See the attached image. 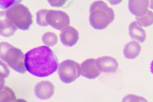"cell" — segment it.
Listing matches in <instances>:
<instances>
[{"mask_svg": "<svg viewBox=\"0 0 153 102\" xmlns=\"http://www.w3.org/2000/svg\"><path fill=\"white\" fill-rule=\"evenodd\" d=\"M27 71L37 77H46L58 69L59 64L55 53L47 46H40L25 54Z\"/></svg>", "mask_w": 153, "mask_h": 102, "instance_id": "1", "label": "cell"}, {"mask_svg": "<svg viewBox=\"0 0 153 102\" xmlns=\"http://www.w3.org/2000/svg\"><path fill=\"white\" fill-rule=\"evenodd\" d=\"M90 24L93 28L103 30L106 28L114 19L112 8L103 1H95L90 7Z\"/></svg>", "mask_w": 153, "mask_h": 102, "instance_id": "2", "label": "cell"}, {"mask_svg": "<svg viewBox=\"0 0 153 102\" xmlns=\"http://www.w3.org/2000/svg\"><path fill=\"white\" fill-rule=\"evenodd\" d=\"M1 59L11 69L19 73H25V55L21 50L13 47L8 43H1Z\"/></svg>", "mask_w": 153, "mask_h": 102, "instance_id": "3", "label": "cell"}, {"mask_svg": "<svg viewBox=\"0 0 153 102\" xmlns=\"http://www.w3.org/2000/svg\"><path fill=\"white\" fill-rule=\"evenodd\" d=\"M5 15L17 28L23 31L28 30L32 24V16L29 9L21 4L20 1H17L16 4L8 8L5 11Z\"/></svg>", "mask_w": 153, "mask_h": 102, "instance_id": "4", "label": "cell"}, {"mask_svg": "<svg viewBox=\"0 0 153 102\" xmlns=\"http://www.w3.org/2000/svg\"><path fill=\"white\" fill-rule=\"evenodd\" d=\"M57 72L61 81L65 84H70L82 75L81 65L71 60L62 61L59 64Z\"/></svg>", "mask_w": 153, "mask_h": 102, "instance_id": "5", "label": "cell"}, {"mask_svg": "<svg viewBox=\"0 0 153 102\" xmlns=\"http://www.w3.org/2000/svg\"><path fill=\"white\" fill-rule=\"evenodd\" d=\"M46 18L48 24L58 31H62L67 27H69L70 24L69 16L65 12L61 11H48Z\"/></svg>", "mask_w": 153, "mask_h": 102, "instance_id": "6", "label": "cell"}, {"mask_svg": "<svg viewBox=\"0 0 153 102\" xmlns=\"http://www.w3.org/2000/svg\"><path fill=\"white\" fill-rule=\"evenodd\" d=\"M82 75L87 79H95L100 75V70L97 64V61L94 59L85 60L81 65Z\"/></svg>", "mask_w": 153, "mask_h": 102, "instance_id": "7", "label": "cell"}, {"mask_svg": "<svg viewBox=\"0 0 153 102\" xmlns=\"http://www.w3.org/2000/svg\"><path fill=\"white\" fill-rule=\"evenodd\" d=\"M35 95L40 100H48L54 94V85L50 81H41L35 86Z\"/></svg>", "mask_w": 153, "mask_h": 102, "instance_id": "8", "label": "cell"}, {"mask_svg": "<svg viewBox=\"0 0 153 102\" xmlns=\"http://www.w3.org/2000/svg\"><path fill=\"white\" fill-rule=\"evenodd\" d=\"M60 38L63 45L66 47H73L79 39V33L73 27H67L61 31Z\"/></svg>", "mask_w": 153, "mask_h": 102, "instance_id": "9", "label": "cell"}, {"mask_svg": "<svg viewBox=\"0 0 153 102\" xmlns=\"http://www.w3.org/2000/svg\"><path fill=\"white\" fill-rule=\"evenodd\" d=\"M96 61L99 70L102 72H115L119 68L118 61L112 56H102L98 58Z\"/></svg>", "mask_w": 153, "mask_h": 102, "instance_id": "10", "label": "cell"}, {"mask_svg": "<svg viewBox=\"0 0 153 102\" xmlns=\"http://www.w3.org/2000/svg\"><path fill=\"white\" fill-rule=\"evenodd\" d=\"M150 2L148 0H130L128 8L132 15L136 17H141L148 11Z\"/></svg>", "mask_w": 153, "mask_h": 102, "instance_id": "11", "label": "cell"}, {"mask_svg": "<svg viewBox=\"0 0 153 102\" xmlns=\"http://www.w3.org/2000/svg\"><path fill=\"white\" fill-rule=\"evenodd\" d=\"M17 27L12 22L7 18L5 11L1 12V35L3 36H11L16 32Z\"/></svg>", "mask_w": 153, "mask_h": 102, "instance_id": "12", "label": "cell"}, {"mask_svg": "<svg viewBox=\"0 0 153 102\" xmlns=\"http://www.w3.org/2000/svg\"><path fill=\"white\" fill-rule=\"evenodd\" d=\"M129 35L134 41L143 43L146 39V32L135 21L131 23L129 26Z\"/></svg>", "mask_w": 153, "mask_h": 102, "instance_id": "13", "label": "cell"}, {"mask_svg": "<svg viewBox=\"0 0 153 102\" xmlns=\"http://www.w3.org/2000/svg\"><path fill=\"white\" fill-rule=\"evenodd\" d=\"M141 46L136 41H131L124 46L123 55L128 60H134L140 55Z\"/></svg>", "mask_w": 153, "mask_h": 102, "instance_id": "14", "label": "cell"}, {"mask_svg": "<svg viewBox=\"0 0 153 102\" xmlns=\"http://www.w3.org/2000/svg\"><path fill=\"white\" fill-rule=\"evenodd\" d=\"M136 23L140 25L141 27H150L153 24V12L152 11H148L145 15H143L141 17H136Z\"/></svg>", "mask_w": 153, "mask_h": 102, "instance_id": "15", "label": "cell"}, {"mask_svg": "<svg viewBox=\"0 0 153 102\" xmlns=\"http://www.w3.org/2000/svg\"><path fill=\"white\" fill-rule=\"evenodd\" d=\"M16 101V95L13 90L9 87L1 88V102H12Z\"/></svg>", "mask_w": 153, "mask_h": 102, "instance_id": "16", "label": "cell"}, {"mask_svg": "<svg viewBox=\"0 0 153 102\" xmlns=\"http://www.w3.org/2000/svg\"><path fill=\"white\" fill-rule=\"evenodd\" d=\"M57 35L54 32H46L42 36V41L44 44L47 47H53L57 43Z\"/></svg>", "mask_w": 153, "mask_h": 102, "instance_id": "17", "label": "cell"}, {"mask_svg": "<svg viewBox=\"0 0 153 102\" xmlns=\"http://www.w3.org/2000/svg\"><path fill=\"white\" fill-rule=\"evenodd\" d=\"M48 12V10H40L36 13V22L37 24L40 27H47L48 24L47 22V14Z\"/></svg>", "mask_w": 153, "mask_h": 102, "instance_id": "18", "label": "cell"}, {"mask_svg": "<svg viewBox=\"0 0 153 102\" xmlns=\"http://www.w3.org/2000/svg\"><path fill=\"white\" fill-rule=\"evenodd\" d=\"M122 102H148L144 97L137 95L129 94L125 96L122 100Z\"/></svg>", "mask_w": 153, "mask_h": 102, "instance_id": "19", "label": "cell"}, {"mask_svg": "<svg viewBox=\"0 0 153 102\" xmlns=\"http://www.w3.org/2000/svg\"><path fill=\"white\" fill-rule=\"evenodd\" d=\"M17 3V1H5V2H1V7L3 9H8L10 8L11 6H13L14 4H16Z\"/></svg>", "mask_w": 153, "mask_h": 102, "instance_id": "20", "label": "cell"}, {"mask_svg": "<svg viewBox=\"0 0 153 102\" xmlns=\"http://www.w3.org/2000/svg\"><path fill=\"white\" fill-rule=\"evenodd\" d=\"M48 3H49L52 7H63L64 4H65L67 2L66 1H52V0H48Z\"/></svg>", "mask_w": 153, "mask_h": 102, "instance_id": "21", "label": "cell"}, {"mask_svg": "<svg viewBox=\"0 0 153 102\" xmlns=\"http://www.w3.org/2000/svg\"><path fill=\"white\" fill-rule=\"evenodd\" d=\"M150 71L153 74V60L152 61V63H151V65H150Z\"/></svg>", "mask_w": 153, "mask_h": 102, "instance_id": "22", "label": "cell"}, {"mask_svg": "<svg viewBox=\"0 0 153 102\" xmlns=\"http://www.w3.org/2000/svg\"><path fill=\"white\" fill-rule=\"evenodd\" d=\"M15 102H27V101H25L24 99H18V100H16Z\"/></svg>", "mask_w": 153, "mask_h": 102, "instance_id": "23", "label": "cell"}, {"mask_svg": "<svg viewBox=\"0 0 153 102\" xmlns=\"http://www.w3.org/2000/svg\"><path fill=\"white\" fill-rule=\"evenodd\" d=\"M150 7L152 10H153V0H152L150 2V7Z\"/></svg>", "mask_w": 153, "mask_h": 102, "instance_id": "24", "label": "cell"}]
</instances>
